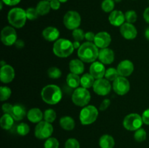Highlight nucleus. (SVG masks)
Listing matches in <instances>:
<instances>
[{
    "label": "nucleus",
    "instance_id": "0eeeda50",
    "mask_svg": "<svg viewBox=\"0 0 149 148\" xmlns=\"http://www.w3.org/2000/svg\"><path fill=\"white\" fill-rule=\"evenodd\" d=\"M81 18L79 13L77 11L70 10L65 14L63 17V24L68 30H75L79 28L81 25Z\"/></svg>",
    "mask_w": 149,
    "mask_h": 148
},
{
    "label": "nucleus",
    "instance_id": "f704fd0d",
    "mask_svg": "<svg viewBox=\"0 0 149 148\" xmlns=\"http://www.w3.org/2000/svg\"><path fill=\"white\" fill-rule=\"evenodd\" d=\"M12 94V91L8 86H1L0 87V100L1 102L6 101L10 97Z\"/></svg>",
    "mask_w": 149,
    "mask_h": 148
},
{
    "label": "nucleus",
    "instance_id": "2f4dec72",
    "mask_svg": "<svg viewBox=\"0 0 149 148\" xmlns=\"http://www.w3.org/2000/svg\"><path fill=\"white\" fill-rule=\"evenodd\" d=\"M115 7L114 0H103L101 4V8L105 12H111Z\"/></svg>",
    "mask_w": 149,
    "mask_h": 148
},
{
    "label": "nucleus",
    "instance_id": "aec40b11",
    "mask_svg": "<svg viewBox=\"0 0 149 148\" xmlns=\"http://www.w3.org/2000/svg\"><path fill=\"white\" fill-rule=\"evenodd\" d=\"M42 36L47 41H56L58 39H59L58 38L60 36V31L57 28L49 26L44 29L42 31Z\"/></svg>",
    "mask_w": 149,
    "mask_h": 148
},
{
    "label": "nucleus",
    "instance_id": "a19ab883",
    "mask_svg": "<svg viewBox=\"0 0 149 148\" xmlns=\"http://www.w3.org/2000/svg\"><path fill=\"white\" fill-rule=\"evenodd\" d=\"M65 148H80L79 142L74 138H70L65 142Z\"/></svg>",
    "mask_w": 149,
    "mask_h": 148
},
{
    "label": "nucleus",
    "instance_id": "412c9836",
    "mask_svg": "<svg viewBox=\"0 0 149 148\" xmlns=\"http://www.w3.org/2000/svg\"><path fill=\"white\" fill-rule=\"evenodd\" d=\"M10 115L13 116L15 120H21L25 118V116L27 115L26 107L21 104H15L13 105L12 111Z\"/></svg>",
    "mask_w": 149,
    "mask_h": 148
},
{
    "label": "nucleus",
    "instance_id": "3c124183",
    "mask_svg": "<svg viewBox=\"0 0 149 148\" xmlns=\"http://www.w3.org/2000/svg\"><path fill=\"white\" fill-rule=\"evenodd\" d=\"M73 45H74V49H79V47L81 46V44H80V41H74L73 42Z\"/></svg>",
    "mask_w": 149,
    "mask_h": 148
},
{
    "label": "nucleus",
    "instance_id": "8fccbe9b",
    "mask_svg": "<svg viewBox=\"0 0 149 148\" xmlns=\"http://www.w3.org/2000/svg\"><path fill=\"white\" fill-rule=\"evenodd\" d=\"M24 41H23V40H21V39H17V41H16L15 44V46H16V48H17V49H21V48H23V46H24Z\"/></svg>",
    "mask_w": 149,
    "mask_h": 148
},
{
    "label": "nucleus",
    "instance_id": "2eb2a0df",
    "mask_svg": "<svg viewBox=\"0 0 149 148\" xmlns=\"http://www.w3.org/2000/svg\"><path fill=\"white\" fill-rule=\"evenodd\" d=\"M106 68L104 64L102 63L100 61H95L92 62L90 67V73L94 77L95 79L103 78L106 73Z\"/></svg>",
    "mask_w": 149,
    "mask_h": 148
},
{
    "label": "nucleus",
    "instance_id": "e433bc0d",
    "mask_svg": "<svg viewBox=\"0 0 149 148\" xmlns=\"http://www.w3.org/2000/svg\"><path fill=\"white\" fill-rule=\"evenodd\" d=\"M125 20L127 23H135L138 19V15H137L136 12L134 10H128L125 13Z\"/></svg>",
    "mask_w": 149,
    "mask_h": 148
},
{
    "label": "nucleus",
    "instance_id": "7ed1b4c3",
    "mask_svg": "<svg viewBox=\"0 0 149 148\" xmlns=\"http://www.w3.org/2000/svg\"><path fill=\"white\" fill-rule=\"evenodd\" d=\"M73 42L66 39H59L55 41L53 45L54 54L61 58L68 57L74 52V50Z\"/></svg>",
    "mask_w": 149,
    "mask_h": 148
},
{
    "label": "nucleus",
    "instance_id": "dca6fc26",
    "mask_svg": "<svg viewBox=\"0 0 149 148\" xmlns=\"http://www.w3.org/2000/svg\"><path fill=\"white\" fill-rule=\"evenodd\" d=\"M15 78V70L13 66L5 65L1 67L0 69V79L4 84H9L12 82Z\"/></svg>",
    "mask_w": 149,
    "mask_h": 148
},
{
    "label": "nucleus",
    "instance_id": "f8f14e48",
    "mask_svg": "<svg viewBox=\"0 0 149 148\" xmlns=\"http://www.w3.org/2000/svg\"><path fill=\"white\" fill-rule=\"evenodd\" d=\"M95 93L100 96H106L110 93L111 85L109 80L106 78L96 79L93 86Z\"/></svg>",
    "mask_w": 149,
    "mask_h": 148
},
{
    "label": "nucleus",
    "instance_id": "c9c22d12",
    "mask_svg": "<svg viewBox=\"0 0 149 148\" xmlns=\"http://www.w3.org/2000/svg\"><path fill=\"white\" fill-rule=\"evenodd\" d=\"M47 75L50 78L57 79L62 75V72L60 70V68H57V67H51L48 69Z\"/></svg>",
    "mask_w": 149,
    "mask_h": 148
},
{
    "label": "nucleus",
    "instance_id": "20e7f679",
    "mask_svg": "<svg viewBox=\"0 0 149 148\" xmlns=\"http://www.w3.org/2000/svg\"><path fill=\"white\" fill-rule=\"evenodd\" d=\"M8 22L11 26L16 28H21L26 24L27 19L26 10L20 7H15L9 11L7 15Z\"/></svg>",
    "mask_w": 149,
    "mask_h": 148
},
{
    "label": "nucleus",
    "instance_id": "39448f33",
    "mask_svg": "<svg viewBox=\"0 0 149 148\" xmlns=\"http://www.w3.org/2000/svg\"><path fill=\"white\" fill-rule=\"evenodd\" d=\"M98 117V110L93 105H87L83 107L79 113V120L82 125H90L94 123Z\"/></svg>",
    "mask_w": 149,
    "mask_h": 148
},
{
    "label": "nucleus",
    "instance_id": "ea45409f",
    "mask_svg": "<svg viewBox=\"0 0 149 148\" xmlns=\"http://www.w3.org/2000/svg\"><path fill=\"white\" fill-rule=\"evenodd\" d=\"M26 16H27V19L29 20H36L39 15L36 9L33 8V7H29V8H28L26 10Z\"/></svg>",
    "mask_w": 149,
    "mask_h": 148
},
{
    "label": "nucleus",
    "instance_id": "09e8293b",
    "mask_svg": "<svg viewBox=\"0 0 149 148\" xmlns=\"http://www.w3.org/2000/svg\"><path fill=\"white\" fill-rule=\"evenodd\" d=\"M143 18L145 21L149 24V7H147L143 12Z\"/></svg>",
    "mask_w": 149,
    "mask_h": 148
},
{
    "label": "nucleus",
    "instance_id": "b1692460",
    "mask_svg": "<svg viewBox=\"0 0 149 148\" xmlns=\"http://www.w3.org/2000/svg\"><path fill=\"white\" fill-rule=\"evenodd\" d=\"M14 120L15 119L13 118L11 115L4 113L1 116V119H0V125H1V127L3 129H4V130H10L13 127Z\"/></svg>",
    "mask_w": 149,
    "mask_h": 148
},
{
    "label": "nucleus",
    "instance_id": "9b49d317",
    "mask_svg": "<svg viewBox=\"0 0 149 148\" xmlns=\"http://www.w3.org/2000/svg\"><path fill=\"white\" fill-rule=\"evenodd\" d=\"M113 89L119 95H125L129 92L130 89V81L126 78V77L119 76L115 81H113Z\"/></svg>",
    "mask_w": 149,
    "mask_h": 148
},
{
    "label": "nucleus",
    "instance_id": "5fc2aeb1",
    "mask_svg": "<svg viewBox=\"0 0 149 148\" xmlns=\"http://www.w3.org/2000/svg\"><path fill=\"white\" fill-rule=\"evenodd\" d=\"M60 1H61V3H65V2H66L67 1H68V0H59Z\"/></svg>",
    "mask_w": 149,
    "mask_h": 148
},
{
    "label": "nucleus",
    "instance_id": "864d4df0",
    "mask_svg": "<svg viewBox=\"0 0 149 148\" xmlns=\"http://www.w3.org/2000/svg\"><path fill=\"white\" fill-rule=\"evenodd\" d=\"M7 65V64H6V62H4V61H1V67H2V66H4V65Z\"/></svg>",
    "mask_w": 149,
    "mask_h": 148
},
{
    "label": "nucleus",
    "instance_id": "6ab92c4d",
    "mask_svg": "<svg viewBox=\"0 0 149 148\" xmlns=\"http://www.w3.org/2000/svg\"><path fill=\"white\" fill-rule=\"evenodd\" d=\"M98 59L99 61L104 65L111 64L114 60V52L109 48L100 49V50H99Z\"/></svg>",
    "mask_w": 149,
    "mask_h": 148
},
{
    "label": "nucleus",
    "instance_id": "c03bdc74",
    "mask_svg": "<svg viewBox=\"0 0 149 148\" xmlns=\"http://www.w3.org/2000/svg\"><path fill=\"white\" fill-rule=\"evenodd\" d=\"M50 2V6L51 9L54 10H59L60 7H61V1L59 0H52V1H49Z\"/></svg>",
    "mask_w": 149,
    "mask_h": 148
},
{
    "label": "nucleus",
    "instance_id": "a211bd4d",
    "mask_svg": "<svg viewBox=\"0 0 149 148\" xmlns=\"http://www.w3.org/2000/svg\"><path fill=\"white\" fill-rule=\"evenodd\" d=\"M109 21L112 26L120 27L125 23V15L120 10H113L109 16Z\"/></svg>",
    "mask_w": 149,
    "mask_h": 148
},
{
    "label": "nucleus",
    "instance_id": "4d7b16f0",
    "mask_svg": "<svg viewBox=\"0 0 149 148\" xmlns=\"http://www.w3.org/2000/svg\"><path fill=\"white\" fill-rule=\"evenodd\" d=\"M47 1H52V0H47Z\"/></svg>",
    "mask_w": 149,
    "mask_h": 148
},
{
    "label": "nucleus",
    "instance_id": "4c0bfd02",
    "mask_svg": "<svg viewBox=\"0 0 149 148\" xmlns=\"http://www.w3.org/2000/svg\"><path fill=\"white\" fill-rule=\"evenodd\" d=\"M59 142L55 137H49L46 139L44 147L45 148H59Z\"/></svg>",
    "mask_w": 149,
    "mask_h": 148
},
{
    "label": "nucleus",
    "instance_id": "f03ea898",
    "mask_svg": "<svg viewBox=\"0 0 149 148\" xmlns=\"http://www.w3.org/2000/svg\"><path fill=\"white\" fill-rule=\"evenodd\" d=\"M42 100L49 104H56L61 100L63 97V91L58 86L55 84H49L42 89L41 91Z\"/></svg>",
    "mask_w": 149,
    "mask_h": 148
},
{
    "label": "nucleus",
    "instance_id": "c85d7f7f",
    "mask_svg": "<svg viewBox=\"0 0 149 148\" xmlns=\"http://www.w3.org/2000/svg\"><path fill=\"white\" fill-rule=\"evenodd\" d=\"M95 78L90 73L83 74L81 77V86L85 89H90L93 86Z\"/></svg>",
    "mask_w": 149,
    "mask_h": 148
},
{
    "label": "nucleus",
    "instance_id": "6e6552de",
    "mask_svg": "<svg viewBox=\"0 0 149 148\" xmlns=\"http://www.w3.org/2000/svg\"><path fill=\"white\" fill-rule=\"evenodd\" d=\"M53 130L52 123L42 120L36 124L34 129V135L39 139H47L51 137Z\"/></svg>",
    "mask_w": 149,
    "mask_h": 148
},
{
    "label": "nucleus",
    "instance_id": "5701e85b",
    "mask_svg": "<svg viewBox=\"0 0 149 148\" xmlns=\"http://www.w3.org/2000/svg\"><path fill=\"white\" fill-rule=\"evenodd\" d=\"M70 72L79 75L83 73L84 71V65L83 61L80 59H71L69 62Z\"/></svg>",
    "mask_w": 149,
    "mask_h": 148
},
{
    "label": "nucleus",
    "instance_id": "37998d69",
    "mask_svg": "<svg viewBox=\"0 0 149 148\" xmlns=\"http://www.w3.org/2000/svg\"><path fill=\"white\" fill-rule=\"evenodd\" d=\"M13 104H10V103H4L2 105V110L4 112V113H7V114H10L12 111V109H13Z\"/></svg>",
    "mask_w": 149,
    "mask_h": 148
},
{
    "label": "nucleus",
    "instance_id": "7c9ffc66",
    "mask_svg": "<svg viewBox=\"0 0 149 148\" xmlns=\"http://www.w3.org/2000/svg\"><path fill=\"white\" fill-rule=\"evenodd\" d=\"M57 118L56 112L53 109H47L44 113V120L48 123H53Z\"/></svg>",
    "mask_w": 149,
    "mask_h": 148
},
{
    "label": "nucleus",
    "instance_id": "cd10ccee",
    "mask_svg": "<svg viewBox=\"0 0 149 148\" xmlns=\"http://www.w3.org/2000/svg\"><path fill=\"white\" fill-rule=\"evenodd\" d=\"M39 15H45L48 14L51 10L50 2L47 0H42L37 4L36 7Z\"/></svg>",
    "mask_w": 149,
    "mask_h": 148
},
{
    "label": "nucleus",
    "instance_id": "c756f323",
    "mask_svg": "<svg viewBox=\"0 0 149 148\" xmlns=\"http://www.w3.org/2000/svg\"><path fill=\"white\" fill-rule=\"evenodd\" d=\"M119 72L117 71V68H109L106 70V73H105V78L109 81H113L119 77Z\"/></svg>",
    "mask_w": 149,
    "mask_h": 148
},
{
    "label": "nucleus",
    "instance_id": "473e14b6",
    "mask_svg": "<svg viewBox=\"0 0 149 148\" xmlns=\"http://www.w3.org/2000/svg\"><path fill=\"white\" fill-rule=\"evenodd\" d=\"M16 132L20 136H26L30 131V127L26 123H20L16 126Z\"/></svg>",
    "mask_w": 149,
    "mask_h": 148
},
{
    "label": "nucleus",
    "instance_id": "393cba45",
    "mask_svg": "<svg viewBox=\"0 0 149 148\" xmlns=\"http://www.w3.org/2000/svg\"><path fill=\"white\" fill-rule=\"evenodd\" d=\"M66 84L71 88L76 89L81 85V78L79 75L70 73L66 77Z\"/></svg>",
    "mask_w": 149,
    "mask_h": 148
},
{
    "label": "nucleus",
    "instance_id": "603ef678",
    "mask_svg": "<svg viewBox=\"0 0 149 148\" xmlns=\"http://www.w3.org/2000/svg\"><path fill=\"white\" fill-rule=\"evenodd\" d=\"M145 36L148 40H149V27L147 28L145 30Z\"/></svg>",
    "mask_w": 149,
    "mask_h": 148
},
{
    "label": "nucleus",
    "instance_id": "ddd939ff",
    "mask_svg": "<svg viewBox=\"0 0 149 148\" xmlns=\"http://www.w3.org/2000/svg\"><path fill=\"white\" fill-rule=\"evenodd\" d=\"M111 42V35L106 31H101L96 33L93 43L100 49L108 48Z\"/></svg>",
    "mask_w": 149,
    "mask_h": 148
},
{
    "label": "nucleus",
    "instance_id": "79ce46f5",
    "mask_svg": "<svg viewBox=\"0 0 149 148\" xmlns=\"http://www.w3.org/2000/svg\"><path fill=\"white\" fill-rule=\"evenodd\" d=\"M111 104V100L109 99H105L103 100L101 103L100 104V107H99V110H101V111H104L106 110L108 107L110 106Z\"/></svg>",
    "mask_w": 149,
    "mask_h": 148
},
{
    "label": "nucleus",
    "instance_id": "72a5a7b5",
    "mask_svg": "<svg viewBox=\"0 0 149 148\" xmlns=\"http://www.w3.org/2000/svg\"><path fill=\"white\" fill-rule=\"evenodd\" d=\"M147 133L146 130L143 128H140L139 129L135 131L134 133V139L138 142H142L146 139Z\"/></svg>",
    "mask_w": 149,
    "mask_h": 148
},
{
    "label": "nucleus",
    "instance_id": "423d86ee",
    "mask_svg": "<svg viewBox=\"0 0 149 148\" xmlns=\"http://www.w3.org/2000/svg\"><path fill=\"white\" fill-rule=\"evenodd\" d=\"M71 98L75 105L84 107L88 105V103L90 102L91 99V95L87 89L81 86L78 87L74 90Z\"/></svg>",
    "mask_w": 149,
    "mask_h": 148
},
{
    "label": "nucleus",
    "instance_id": "1a4fd4ad",
    "mask_svg": "<svg viewBox=\"0 0 149 148\" xmlns=\"http://www.w3.org/2000/svg\"><path fill=\"white\" fill-rule=\"evenodd\" d=\"M143 123L142 116L138 113H130L125 116L123 120V126L128 131H136L141 128Z\"/></svg>",
    "mask_w": 149,
    "mask_h": 148
},
{
    "label": "nucleus",
    "instance_id": "6e6d98bb",
    "mask_svg": "<svg viewBox=\"0 0 149 148\" xmlns=\"http://www.w3.org/2000/svg\"><path fill=\"white\" fill-rule=\"evenodd\" d=\"M122 0H114V1L115 2H116V3H119V2H120V1H122Z\"/></svg>",
    "mask_w": 149,
    "mask_h": 148
},
{
    "label": "nucleus",
    "instance_id": "a878e982",
    "mask_svg": "<svg viewBox=\"0 0 149 148\" xmlns=\"http://www.w3.org/2000/svg\"><path fill=\"white\" fill-rule=\"evenodd\" d=\"M99 145L100 148H113L115 145L114 139L111 135H103L99 139Z\"/></svg>",
    "mask_w": 149,
    "mask_h": 148
},
{
    "label": "nucleus",
    "instance_id": "4be33fe9",
    "mask_svg": "<svg viewBox=\"0 0 149 148\" xmlns=\"http://www.w3.org/2000/svg\"><path fill=\"white\" fill-rule=\"evenodd\" d=\"M27 118L33 123H38L44 118V113L38 107H33L30 109L27 113Z\"/></svg>",
    "mask_w": 149,
    "mask_h": 148
},
{
    "label": "nucleus",
    "instance_id": "bb28decb",
    "mask_svg": "<svg viewBox=\"0 0 149 148\" xmlns=\"http://www.w3.org/2000/svg\"><path fill=\"white\" fill-rule=\"evenodd\" d=\"M60 126L65 131H71L75 127V121L70 116H63L60 119Z\"/></svg>",
    "mask_w": 149,
    "mask_h": 148
},
{
    "label": "nucleus",
    "instance_id": "f257e3e1",
    "mask_svg": "<svg viewBox=\"0 0 149 148\" xmlns=\"http://www.w3.org/2000/svg\"><path fill=\"white\" fill-rule=\"evenodd\" d=\"M77 55L83 62H94L98 58V48L93 42H84L78 49Z\"/></svg>",
    "mask_w": 149,
    "mask_h": 148
},
{
    "label": "nucleus",
    "instance_id": "9d476101",
    "mask_svg": "<svg viewBox=\"0 0 149 148\" xmlns=\"http://www.w3.org/2000/svg\"><path fill=\"white\" fill-rule=\"evenodd\" d=\"M1 40L5 46H12L17 40V33L13 26H5L1 32Z\"/></svg>",
    "mask_w": 149,
    "mask_h": 148
},
{
    "label": "nucleus",
    "instance_id": "49530a36",
    "mask_svg": "<svg viewBox=\"0 0 149 148\" xmlns=\"http://www.w3.org/2000/svg\"><path fill=\"white\" fill-rule=\"evenodd\" d=\"M95 37V34L92 31H88L85 33V39L87 41L89 42H94Z\"/></svg>",
    "mask_w": 149,
    "mask_h": 148
},
{
    "label": "nucleus",
    "instance_id": "a18cd8bd",
    "mask_svg": "<svg viewBox=\"0 0 149 148\" xmlns=\"http://www.w3.org/2000/svg\"><path fill=\"white\" fill-rule=\"evenodd\" d=\"M142 119L143 123H145L146 125H149V108L143 113Z\"/></svg>",
    "mask_w": 149,
    "mask_h": 148
},
{
    "label": "nucleus",
    "instance_id": "4468645a",
    "mask_svg": "<svg viewBox=\"0 0 149 148\" xmlns=\"http://www.w3.org/2000/svg\"><path fill=\"white\" fill-rule=\"evenodd\" d=\"M120 33L125 39L132 40L137 37L138 30L132 23L126 22L122 26H120Z\"/></svg>",
    "mask_w": 149,
    "mask_h": 148
},
{
    "label": "nucleus",
    "instance_id": "f3484780",
    "mask_svg": "<svg viewBox=\"0 0 149 148\" xmlns=\"http://www.w3.org/2000/svg\"><path fill=\"white\" fill-rule=\"evenodd\" d=\"M117 71L120 76H130L134 71V64L129 59L121 61L117 66Z\"/></svg>",
    "mask_w": 149,
    "mask_h": 148
},
{
    "label": "nucleus",
    "instance_id": "de8ad7c7",
    "mask_svg": "<svg viewBox=\"0 0 149 148\" xmlns=\"http://www.w3.org/2000/svg\"><path fill=\"white\" fill-rule=\"evenodd\" d=\"M4 4L8 6H15L20 2L21 0H1Z\"/></svg>",
    "mask_w": 149,
    "mask_h": 148
},
{
    "label": "nucleus",
    "instance_id": "58836bf2",
    "mask_svg": "<svg viewBox=\"0 0 149 148\" xmlns=\"http://www.w3.org/2000/svg\"><path fill=\"white\" fill-rule=\"evenodd\" d=\"M72 36L74 41H78L81 42V41L85 39V33L81 28H77L73 30Z\"/></svg>",
    "mask_w": 149,
    "mask_h": 148
}]
</instances>
